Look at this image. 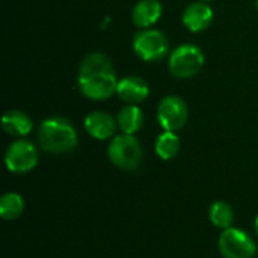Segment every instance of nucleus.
<instances>
[{
    "label": "nucleus",
    "instance_id": "obj_17",
    "mask_svg": "<svg viewBox=\"0 0 258 258\" xmlns=\"http://www.w3.org/2000/svg\"><path fill=\"white\" fill-rule=\"evenodd\" d=\"M209 218H210V222L221 228V230H227L233 225L234 222V212L231 209V206L225 201H215L212 206H210V210H209Z\"/></svg>",
    "mask_w": 258,
    "mask_h": 258
},
{
    "label": "nucleus",
    "instance_id": "obj_13",
    "mask_svg": "<svg viewBox=\"0 0 258 258\" xmlns=\"http://www.w3.org/2000/svg\"><path fill=\"white\" fill-rule=\"evenodd\" d=\"M162 15V3L159 0H139L133 8V23L138 27L148 29Z\"/></svg>",
    "mask_w": 258,
    "mask_h": 258
},
{
    "label": "nucleus",
    "instance_id": "obj_9",
    "mask_svg": "<svg viewBox=\"0 0 258 258\" xmlns=\"http://www.w3.org/2000/svg\"><path fill=\"white\" fill-rule=\"evenodd\" d=\"M118 128L116 119L101 110L91 112L85 118V130L88 132L89 136L98 141H106L115 136V132Z\"/></svg>",
    "mask_w": 258,
    "mask_h": 258
},
{
    "label": "nucleus",
    "instance_id": "obj_6",
    "mask_svg": "<svg viewBox=\"0 0 258 258\" xmlns=\"http://www.w3.org/2000/svg\"><path fill=\"white\" fill-rule=\"evenodd\" d=\"M133 50L138 57L145 62L162 60L169 50L166 36L156 29H144L136 33L133 39Z\"/></svg>",
    "mask_w": 258,
    "mask_h": 258
},
{
    "label": "nucleus",
    "instance_id": "obj_18",
    "mask_svg": "<svg viewBox=\"0 0 258 258\" xmlns=\"http://www.w3.org/2000/svg\"><path fill=\"white\" fill-rule=\"evenodd\" d=\"M254 231H255V234H257L258 237V216L255 218V221H254Z\"/></svg>",
    "mask_w": 258,
    "mask_h": 258
},
{
    "label": "nucleus",
    "instance_id": "obj_20",
    "mask_svg": "<svg viewBox=\"0 0 258 258\" xmlns=\"http://www.w3.org/2000/svg\"><path fill=\"white\" fill-rule=\"evenodd\" d=\"M257 8H258V0H257Z\"/></svg>",
    "mask_w": 258,
    "mask_h": 258
},
{
    "label": "nucleus",
    "instance_id": "obj_16",
    "mask_svg": "<svg viewBox=\"0 0 258 258\" xmlns=\"http://www.w3.org/2000/svg\"><path fill=\"white\" fill-rule=\"evenodd\" d=\"M180 147H181V142H180V138L175 132H163L157 141H156V154L162 159V160H171L174 159L178 151H180Z\"/></svg>",
    "mask_w": 258,
    "mask_h": 258
},
{
    "label": "nucleus",
    "instance_id": "obj_10",
    "mask_svg": "<svg viewBox=\"0 0 258 258\" xmlns=\"http://www.w3.org/2000/svg\"><path fill=\"white\" fill-rule=\"evenodd\" d=\"M150 94L148 83L138 76H127L118 82L116 95L127 104H139L147 100Z\"/></svg>",
    "mask_w": 258,
    "mask_h": 258
},
{
    "label": "nucleus",
    "instance_id": "obj_3",
    "mask_svg": "<svg viewBox=\"0 0 258 258\" xmlns=\"http://www.w3.org/2000/svg\"><path fill=\"white\" fill-rule=\"evenodd\" d=\"M109 160L122 171H135L141 166L144 151L139 141L133 135L115 136L107 148Z\"/></svg>",
    "mask_w": 258,
    "mask_h": 258
},
{
    "label": "nucleus",
    "instance_id": "obj_1",
    "mask_svg": "<svg viewBox=\"0 0 258 258\" xmlns=\"http://www.w3.org/2000/svg\"><path fill=\"white\" fill-rule=\"evenodd\" d=\"M77 80L80 92L89 100L104 101L116 94L118 80L115 68L104 53L88 54L80 63Z\"/></svg>",
    "mask_w": 258,
    "mask_h": 258
},
{
    "label": "nucleus",
    "instance_id": "obj_4",
    "mask_svg": "<svg viewBox=\"0 0 258 258\" xmlns=\"http://www.w3.org/2000/svg\"><path fill=\"white\" fill-rule=\"evenodd\" d=\"M204 62V53L198 45L183 44L171 53L169 71L178 79H190L203 70Z\"/></svg>",
    "mask_w": 258,
    "mask_h": 258
},
{
    "label": "nucleus",
    "instance_id": "obj_8",
    "mask_svg": "<svg viewBox=\"0 0 258 258\" xmlns=\"http://www.w3.org/2000/svg\"><path fill=\"white\" fill-rule=\"evenodd\" d=\"M189 116L187 106L184 100L177 95H166L162 98L157 107V119L163 130L177 132L184 127Z\"/></svg>",
    "mask_w": 258,
    "mask_h": 258
},
{
    "label": "nucleus",
    "instance_id": "obj_19",
    "mask_svg": "<svg viewBox=\"0 0 258 258\" xmlns=\"http://www.w3.org/2000/svg\"><path fill=\"white\" fill-rule=\"evenodd\" d=\"M200 2H206V3H207V2H210V0H200Z\"/></svg>",
    "mask_w": 258,
    "mask_h": 258
},
{
    "label": "nucleus",
    "instance_id": "obj_7",
    "mask_svg": "<svg viewBox=\"0 0 258 258\" xmlns=\"http://www.w3.org/2000/svg\"><path fill=\"white\" fill-rule=\"evenodd\" d=\"M5 163L12 174L30 172L38 165V151L33 142L27 139H18L12 142L5 154Z\"/></svg>",
    "mask_w": 258,
    "mask_h": 258
},
{
    "label": "nucleus",
    "instance_id": "obj_11",
    "mask_svg": "<svg viewBox=\"0 0 258 258\" xmlns=\"http://www.w3.org/2000/svg\"><path fill=\"white\" fill-rule=\"evenodd\" d=\"M213 21V11L206 2H194L183 12V24L190 32H203Z\"/></svg>",
    "mask_w": 258,
    "mask_h": 258
},
{
    "label": "nucleus",
    "instance_id": "obj_2",
    "mask_svg": "<svg viewBox=\"0 0 258 258\" xmlns=\"http://www.w3.org/2000/svg\"><path fill=\"white\" fill-rule=\"evenodd\" d=\"M38 144L50 154H65L77 147L79 138L67 118L51 116L39 124Z\"/></svg>",
    "mask_w": 258,
    "mask_h": 258
},
{
    "label": "nucleus",
    "instance_id": "obj_14",
    "mask_svg": "<svg viewBox=\"0 0 258 258\" xmlns=\"http://www.w3.org/2000/svg\"><path fill=\"white\" fill-rule=\"evenodd\" d=\"M118 128L124 135H135L144 125V112L138 104H128L122 107L116 116Z\"/></svg>",
    "mask_w": 258,
    "mask_h": 258
},
{
    "label": "nucleus",
    "instance_id": "obj_5",
    "mask_svg": "<svg viewBox=\"0 0 258 258\" xmlns=\"http://www.w3.org/2000/svg\"><path fill=\"white\" fill-rule=\"evenodd\" d=\"M218 248L224 258H254L257 254L254 239L246 231L234 227L222 231L218 240Z\"/></svg>",
    "mask_w": 258,
    "mask_h": 258
},
{
    "label": "nucleus",
    "instance_id": "obj_12",
    "mask_svg": "<svg viewBox=\"0 0 258 258\" xmlns=\"http://www.w3.org/2000/svg\"><path fill=\"white\" fill-rule=\"evenodd\" d=\"M2 127L11 136L24 138L32 132L33 122H32V119L29 118L27 113H24L21 110H17V109H11L2 118Z\"/></svg>",
    "mask_w": 258,
    "mask_h": 258
},
{
    "label": "nucleus",
    "instance_id": "obj_15",
    "mask_svg": "<svg viewBox=\"0 0 258 258\" xmlns=\"http://www.w3.org/2000/svg\"><path fill=\"white\" fill-rule=\"evenodd\" d=\"M24 198L17 192H8L0 198V218L3 221H15L24 212Z\"/></svg>",
    "mask_w": 258,
    "mask_h": 258
}]
</instances>
